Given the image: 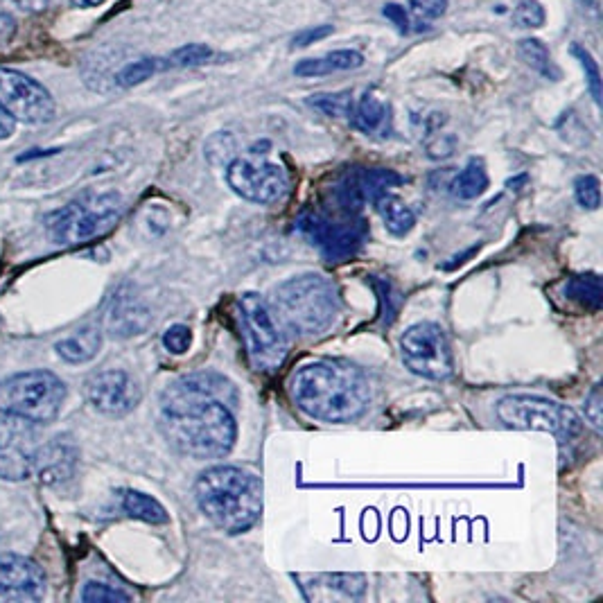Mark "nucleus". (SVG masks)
<instances>
[{"mask_svg":"<svg viewBox=\"0 0 603 603\" xmlns=\"http://www.w3.org/2000/svg\"><path fill=\"white\" fill-rule=\"evenodd\" d=\"M238 391L217 373H190L161 396V430L192 459H222L238 439Z\"/></svg>","mask_w":603,"mask_h":603,"instance_id":"1","label":"nucleus"},{"mask_svg":"<svg viewBox=\"0 0 603 603\" xmlns=\"http://www.w3.org/2000/svg\"><path fill=\"white\" fill-rule=\"evenodd\" d=\"M290 396L303 414L321 423L357 421L369 407L371 389L364 373L344 362H312L290 378Z\"/></svg>","mask_w":603,"mask_h":603,"instance_id":"2","label":"nucleus"},{"mask_svg":"<svg viewBox=\"0 0 603 603\" xmlns=\"http://www.w3.org/2000/svg\"><path fill=\"white\" fill-rule=\"evenodd\" d=\"M195 497L201 513L231 536L249 531L262 513L260 479L235 466L204 470L195 484Z\"/></svg>","mask_w":603,"mask_h":603,"instance_id":"3","label":"nucleus"},{"mask_svg":"<svg viewBox=\"0 0 603 603\" xmlns=\"http://www.w3.org/2000/svg\"><path fill=\"white\" fill-rule=\"evenodd\" d=\"M272 310L283 328L299 335H319L339 310L337 290L319 274L292 276L274 290Z\"/></svg>","mask_w":603,"mask_h":603,"instance_id":"4","label":"nucleus"},{"mask_svg":"<svg viewBox=\"0 0 603 603\" xmlns=\"http://www.w3.org/2000/svg\"><path fill=\"white\" fill-rule=\"evenodd\" d=\"M125 201L118 192H93L59 208L48 217L50 238L64 247L91 242L120 222Z\"/></svg>","mask_w":603,"mask_h":603,"instance_id":"5","label":"nucleus"},{"mask_svg":"<svg viewBox=\"0 0 603 603\" xmlns=\"http://www.w3.org/2000/svg\"><path fill=\"white\" fill-rule=\"evenodd\" d=\"M238 321L247 344L249 362L260 373H272L281 369L287 357V337L281 321L260 294H242L238 303Z\"/></svg>","mask_w":603,"mask_h":603,"instance_id":"6","label":"nucleus"},{"mask_svg":"<svg viewBox=\"0 0 603 603\" xmlns=\"http://www.w3.org/2000/svg\"><path fill=\"white\" fill-rule=\"evenodd\" d=\"M66 400V384L50 371H28L0 382V412L52 423Z\"/></svg>","mask_w":603,"mask_h":603,"instance_id":"7","label":"nucleus"},{"mask_svg":"<svg viewBox=\"0 0 603 603\" xmlns=\"http://www.w3.org/2000/svg\"><path fill=\"white\" fill-rule=\"evenodd\" d=\"M497 418L513 430L552 432L572 439L581 432V421L570 407L540 396H506L497 402Z\"/></svg>","mask_w":603,"mask_h":603,"instance_id":"8","label":"nucleus"},{"mask_svg":"<svg viewBox=\"0 0 603 603\" xmlns=\"http://www.w3.org/2000/svg\"><path fill=\"white\" fill-rule=\"evenodd\" d=\"M402 362L412 373L427 380H445L452 375V348L445 330L436 323H416L400 337Z\"/></svg>","mask_w":603,"mask_h":603,"instance_id":"9","label":"nucleus"},{"mask_svg":"<svg viewBox=\"0 0 603 603\" xmlns=\"http://www.w3.org/2000/svg\"><path fill=\"white\" fill-rule=\"evenodd\" d=\"M0 107L25 125H46L57 113L46 86L14 68H0Z\"/></svg>","mask_w":603,"mask_h":603,"instance_id":"10","label":"nucleus"},{"mask_svg":"<svg viewBox=\"0 0 603 603\" xmlns=\"http://www.w3.org/2000/svg\"><path fill=\"white\" fill-rule=\"evenodd\" d=\"M37 452V423L0 412V479L23 482L32 477Z\"/></svg>","mask_w":603,"mask_h":603,"instance_id":"11","label":"nucleus"},{"mask_svg":"<svg viewBox=\"0 0 603 603\" xmlns=\"http://www.w3.org/2000/svg\"><path fill=\"white\" fill-rule=\"evenodd\" d=\"M226 181L235 195L253 204H276L287 195V174L281 165L265 159H235L226 168Z\"/></svg>","mask_w":603,"mask_h":603,"instance_id":"12","label":"nucleus"},{"mask_svg":"<svg viewBox=\"0 0 603 603\" xmlns=\"http://www.w3.org/2000/svg\"><path fill=\"white\" fill-rule=\"evenodd\" d=\"M299 229L321 251V256L330 262H342L355 256L366 238L362 222H337L326 215H303L299 220Z\"/></svg>","mask_w":603,"mask_h":603,"instance_id":"13","label":"nucleus"},{"mask_svg":"<svg viewBox=\"0 0 603 603\" xmlns=\"http://www.w3.org/2000/svg\"><path fill=\"white\" fill-rule=\"evenodd\" d=\"M86 398L104 416H125L141 402V387L127 371L109 369L86 382Z\"/></svg>","mask_w":603,"mask_h":603,"instance_id":"14","label":"nucleus"},{"mask_svg":"<svg viewBox=\"0 0 603 603\" xmlns=\"http://www.w3.org/2000/svg\"><path fill=\"white\" fill-rule=\"evenodd\" d=\"M46 594V574L41 567L19 554L0 556V601L34 603Z\"/></svg>","mask_w":603,"mask_h":603,"instance_id":"15","label":"nucleus"},{"mask_svg":"<svg viewBox=\"0 0 603 603\" xmlns=\"http://www.w3.org/2000/svg\"><path fill=\"white\" fill-rule=\"evenodd\" d=\"M402 179L393 170L384 168H353L339 177L332 188L337 204L344 211H360L366 201H375L382 192H389L391 186H398Z\"/></svg>","mask_w":603,"mask_h":603,"instance_id":"16","label":"nucleus"},{"mask_svg":"<svg viewBox=\"0 0 603 603\" xmlns=\"http://www.w3.org/2000/svg\"><path fill=\"white\" fill-rule=\"evenodd\" d=\"M77 445L71 436H57L46 445H39L37 461H34V475L43 484L61 486L71 482L77 468Z\"/></svg>","mask_w":603,"mask_h":603,"instance_id":"17","label":"nucleus"},{"mask_svg":"<svg viewBox=\"0 0 603 603\" xmlns=\"http://www.w3.org/2000/svg\"><path fill=\"white\" fill-rule=\"evenodd\" d=\"M150 312L134 296H118L107 314V330L113 337L141 335L150 326Z\"/></svg>","mask_w":603,"mask_h":603,"instance_id":"18","label":"nucleus"},{"mask_svg":"<svg viewBox=\"0 0 603 603\" xmlns=\"http://www.w3.org/2000/svg\"><path fill=\"white\" fill-rule=\"evenodd\" d=\"M364 64V57L357 50H335L323 57L301 59L294 66V75L299 77H323L339 71H355Z\"/></svg>","mask_w":603,"mask_h":603,"instance_id":"19","label":"nucleus"},{"mask_svg":"<svg viewBox=\"0 0 603 603\" xmlns=\"http://www.w3.org/2000/svg\"><path fill=\"white\" fill-rule=\"evenodd\" d=\"M102 348V332L98 326H84L71 337L61 339L55 344V351L61 360L68 364H84L91 362Z\"/></svg>","mask_w":603,"mask_h":603,"instance_id":"20","label":"nucleus"},{"mask_svg":"<svg viewBox=\"0 0 603 603\" xmlns=\"http://www.w3.org/2000/svg\"><path fill=\"white\" fill-rule=\"evenodd\" d=\"M373 204H375V208H378V213L382 217L384 226L389 229V233L402 238V235H407L414 229L416 215L400 197L391 195V192H382V195L375 199Z\"/></svg>","mask_w":603,"mask_h":603,"instance_id":"21","label":"nucleus"},{"mask_svg":"<svg viewBox=\"0 0 603 603\" xmlns=\"http://www.w3.org/2000/svg\"><path fill=\"white\" fill-rule=\"evenodd\" d=\"M450 188H452V195L463 201L482 197L488 188V174H486L484 163L477 159L470 161L466 168H463L457 177L452 179Z\"/></svg>","mask_w":603,"mask_h":603,"instance_id":"22","label":"nucleus"},{"mask_svg":"<svg viewBox=\"0 0 603 603\" xmlns=\"http://www.w3.org/2000/svg\"><path fill=\"white\" fill-rule=\"evenodd\" d=\"M353 125L362 131V134H375L384 125H387L389 109L382 100L375 98L373 93H366L360 100V104L353 109Z\"/></svg>","mask_w":603,"mask_h":603,"instance_id":"23","label":"nucleus"},{"mask_svg":"<svg viewBox=\"0 0 603 603\" xmlns=\"http://www.w3.org/2000/svg\"><path fill=\"white\" fill-rule=\"evenodd\" d=\"M122 509H125V513L131 515V518L150 524L168 522V511L163 509V504L138 491H125V495H122Z\"/></svg>","mask_w":603,"mask_h":603,"instance_id":"24","label":"nucleus"},{"mask_svg":"<svg viewBox=\"0 0 603 603\" xmlns=\"http://www.w3.org/2000/svg\"><path fill=\"white\" fill-rule=\"evenodd\" d=\"M518 55L520 59L527 64L533 71L540 73L543 77H549V80H558V68L554 66L552 57H549V50L543 41L538 39H522L518 43Z\"/></svg>","mask_w":603,"mask_h":603,"instance_id":"25","label":"nucleus"},{"mask_svg":"<svg viewBox=\"0 0 603 603\" xmlns=\"http://www.w3.org/2000/svg\"><path fill=\"white\" fill-rule=\"evenodd\" d=\"M168 71V66H165V57H145L138 59L134 64H127L125 68H120L116 73V84L120 89H131V86L143 84L145 80H150L152 75Z\"/></svg>","mask_w":603,"mask_h":603,"instance_id":"26","label":"nucleus"},{"mask_svg":"<svg viewBox=\"0 0 603 603\" xmlns=\"http://www.w3.org/2000/svg\"><path fill=\"white\" fill-rule=\"evenodd\" d=\"M565 294L570 301L583 305L585 310H599L601 308V281L599 276H576L565 287Z\"/></svg>","mask_w":603,"mask_h":603,"instance_id":"27","label":"nucleus"},{"mask_svg":"<svg viewBox=\"0 0 603 603\" xmlns=\"http://www.w3.org/2000/svg\"><path fill=\"white\" fill-rule=\"evenodd\" d=\"M213 59V50L208 46H199V43H192V46H183L179 50L170 52L165 57V66L168 68H190V66H201L206 61Z\"/></svg>","mask_w":603,"mask_h":603,"instance_id":"28","label":"nucleus"},{"mask_svg":"<svg viewBox=\"0 0 603 603\" xmlns=\"http://www.w3.org/2000/svg\"><path fill=\"white\" fill-rule=\"evenodd\" d=\"M310 107H314L326 116L339 118V116H351L353 113V98L351 93H335V95H312L308 100Z\"/></svg>","mask_w":603,"mask_h":603,"instance_id":"29","label":"nucleus"},{"mask_svg":"<svg viewBox=\"0 0 603 603\" xmlns=\"http://www.w3.org/2000/svg\"><path fill=\"white\" fill-rule=\"evenodd\" d=\"M545 7L538 0H522L513 10V23L522 30H536L545 25Z\"/></svg>","mask_w":603,"mask_h":603,"instance_id":"30","label":"nucleus"},{"mask_svg":"<svg viewBox=\"0 0 603 603\" xmlns=\"http://www.w3.org/2000/svg\"><path fill=\"white\" fill-rule=\"evenodd\" d=\"M82 601H86V603H127V601H131V597L127 592L113 588V585L91 581V583H86V588L82 592Z\"/></svg>","mask_w":603,"mask_h":603,"instance_id":"31","label":"nucleus"},{"mask_svg":"<svg viewBox=\"0 0 603 603\" xmlns=\"http://www.w3.org/2000/svg\"><path fill=\"white\" fill-rule=\"evenodd\" d=\"M574 195L576 201L583 208H590V211H597L601 206V188H599V179L594 174H583L574 181Z\"/></svg>","mask_w":603,"mask_h":603,"instance_id":"32","label":"nucleus"},{"mask_svg":"<svg viewBox=\"0 0 603 603\" xmlns=\"http://www.w3.org/2000/svg\"><path fill=\"white\" fill-rule=\"evenodd\" d=\"M330 590L344 592L346 597H362L364 592V576L362 574H326L323 576Z\"/></svg>","mask_w":603,"mask_h":603,"instance_id":"33","label":"nucleus"},{"mask_svg":"<svg viewBox=\"0 0 603 603\" xmlns=\"http://www.w3.org/2000/svg\"><path fill=\"white\" fill-rule=\"evenodd\" d=\"M190 344H192V332L188 326H183V323H174V326H170L163 332V346L168 348L172 355L188 353Z\"/></svg>","mask_w":603,"mask_h":603,"instance_id":"34","label":"nucleus"},{"mask_svg":"<svg viewBox=\"0 0 603 603\" xmlns=\"http://www.w3.org/2000/svg\"><path fill=\"white\" fill-rule=\"evenodd\" d=\"M572 52L576 57H579V61L583 64V68H585V75H588V82H590V91H592V98H594V102H601V77H599V66H597V61H594L592 57H590V52L588 50H583V48H579V46H572Z\"/></svg>","mask_w":603,"mask_h":603,"instance_id":"35","label":"nucleus"},{"mask_svg":"<svg viewBox=\"0 0 603 603\" xmlns=\"http://www.w3.org/2000/svg\"><path fill=\"white\" fill-rule=\"evenodd\" d=\"M409 5H412V12L418 19L427 21L439 19L448 10V0H409Z\"/></svg>","mask_w":603,"mask_h":603,"instance_id":"36","label":"nucleus"},{"mask_svg":"<svg viewBox=\"0 0 603 603\" xmlns=\"http://www.w3.org/2000/svg\"><path fill=\"white\" fill-rule=\"evenodd\" d=\"M583 409H585V418H588V423L599 432L601 430V384H594L590 396L585 398Z\"/></svg>","mask_w":603,"mask_h":603,"instance_id":"37","label":"nucleus"},{"mask_svg":"<svg viewBox=\"0 0 603 603\" xmlns=\"http://www.w3.org/2000/svg\"><path fill=\"white\" fill-rule=\"evenodd\" d=\"M384 16H387V19H391V23L396 25V28L402 32V34H407L409 32V16H407V12H405V7L402 5H396V3H389V5H384Z\"/></svg>","mask_w":603,"mask_h":603,"instance_id":"38","label":"nucleus"},{"mask_svg":"<svg viewBox=\"0 0 603 603\" xmlns=\"http://www.w3.org/2000/svg\"><path fill=\"white\" fill-rule=\"evenodd\" d=\"M328 34H332V25H321V28H314V30H308V32L299 34V37H296L292 41V46L305 48V46H310V43H314V41H321L323 37H328Z\"/></svg>","mask_w":603,"mask_h":603,"instance_id":"39","label":"nucleus"},{"mask_svg":"<svg viewBox=\"0 0 603 603\" xmlns=\"http://www.w3.org/2000/svg\"><path fill=\"white\" fill-rule=\"evenodd\" d=\"M16 28H19V25H16L10 14H0V46H5V43L14 39Z\"/></svg>","mask_w":603,"mask_h":603,"instance_id":"40","label":"nucleus"},{"mask_svg":"<svg viewBox=\"0 0 603 603\" xmlns=\"http://www.w3.org/2000/svg\"><path fill=\"white\" fill-rule=\"evenodd\" d=\"M12 3L16 7H19V10H23V12L39 14V12H43L50 5V0H12Z\"/></svg>","mask_w":603,"mask_h":603,"instance_id":"41","label":"nucleus"},{"mask_svg":"<svg viewBox=\"0 0 603 603\" xmlns=\"http://www.w3.org/2000/svg\"><path fill=\"white\" fill-rule=\"evenodd\" d=\"M14 127H16V120L3 107H0V141L10 138L14 134Z\"/></svg>","mask_w":603,"mask_h":603,"instance_id":"42","label":"nucleus"},{"mask_svg":"<svg viewBox=\"0 0 603 603\" xmlns=\"http://www.w3.org/2000/svg\"><path fill=\"white\" fill-rule=\"evenodd\" d=\"M104 0H71L73 7H80V10H86V7H98Z\"/></svg>","mask_w":603,"mask_h":603,"instance_id":"43","label":"nucleus"}]
</instances>
